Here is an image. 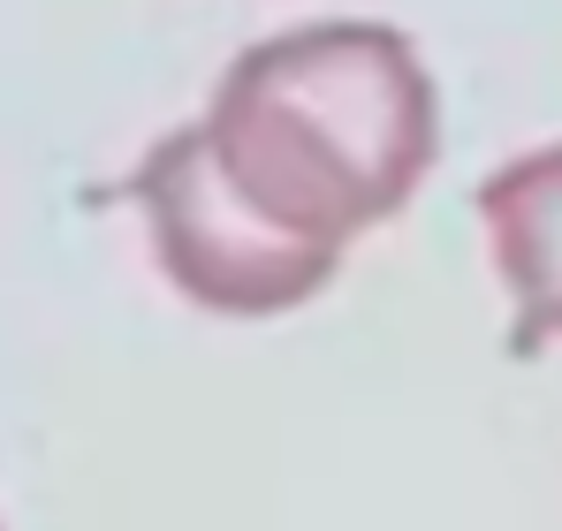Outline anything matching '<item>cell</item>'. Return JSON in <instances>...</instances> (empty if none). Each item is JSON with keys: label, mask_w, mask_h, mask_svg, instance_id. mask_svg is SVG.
<instances>
[{"label": "cell", "mask_w": 562, "mask_h": 531, "mask_svg": "<svg viewBox=\"0 0 562 531\" xmlns=\"http://www.w3.org/2000/svg\"><path fill=\"white\" fill-rule=\"evenodd\" d=\"M130 197L145 205V228H153V259L160 273L183 289L198 312H221V319H274V312H296L312 304L342 251L327 244H304V236H281L274 221H259L236 182L221 176L205 129H168L137 176H130Z\"/></svg>", "instance_id": "7a4b0ae2"}, {"label": "cell", "mask_w": 562, "mask_h": 531, "mask_svg": "<svg viewBox=\"0 0 562 531\" xmlns=\"http://www.w3.org/2000/svg\"><path fill=\"white\" fill-rule=\"evenodd\" d=\"M198 129L259 221L342 251L426 182L441 99L395 23L335 15L236 54Z\"/></svg>", "instance_id": "6da1fadb"}, {"label": "cell", "mask_w": 562, "mask_h": 531, "mask_svg": "<svg viewBox=\"0 0 562 531\" xmlns=\"http://www.w3.org/2000/svg\"><path fill=\"white\" fill-rule=\"evenodd\" d=\"M479 221L517 296L509 357H540L562 335V145H540L479 182Z\"/></svg>", "instance_id": "3957f363"}]
</instances>
